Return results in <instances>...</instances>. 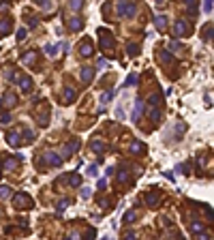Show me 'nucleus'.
Segmentation results:
<instances>
[{
  "label": "nucleus",
  "mask_w": 214,
  "mask_h": 240,
  "mask_svg": "<svg viewBox=\"0 0 214 240\" xmlns=\"http://www.w3.org/2000/svg\"><path fill=\"white\" fill-rule=\"evenodd\" d=\"M116 13L120 17H133L137 13V4L135 2H118L116 4Z\"/></svg>",
  "instance_id": "nucleus-1"
},
{
  "label": "nucleus",
  "mask_w": 214,
  "mask_h": 240,
  "mask_svg": "<svg viewBox=\"0 0 214 240\" xmlns=\"http://www.w3.org/2000/svg\"><path fill=\"white\" fill-rule=\"evenodd\" d=\"M13 204H15V208L28 210V208H32V197L28 193H17V195H13Z\"/></svg>",
  "instance_id": "nucleus-2"
},
{
  "label": "nucleus",
  "mask_w": 214,
  "mask_h": 240,
  "mask_svg": "<svg viewBox=\"0 0 214 240\" xmlns=\"http://www.w3.org/2000/svg\"><path fill=\"white\" fill-rule=\"evenodd\" d=\"M99 36H101V47L103 49H111L114 47L116 41H114V35H111L109 30H103V28H101V30H99Z\"/></svg>",
  "instance_id": "nucleus-3"
},
{
  "label": "nucleus",
  "mask_w": 214,
  "mask_h": 240,
  "mask_svg": "<svg viewBox=\"0 0 214 240\" xmlns=\"http://www.w3.org/2000/svg\"><path fill=\"white\" fill-rule=\"evenodd\" d=\"M47 165H51V167H60L62 165V159H60L56 152H43V156H41Z\"/></svg>",
  "instance_id": "nucleus-4"
},
{
  "label": "nucleus",
  "mask_w": 214,
  "mask_h": 240,
  "mask_svg": "<svg viewBox=\"0 0 214 240\" xmlns=\"http://www.w3.org/2000/svg\"><path fill=\"white\" fill-rule=\"evenodd\" d=\"M79 146H82V142H79V139H71V144H64V148H62V155H64V156L75 155V152L79 150Z\"/></svg>",
  "instance_id": "nucleus-5"
},
{
  "label": "nucleus",
  "mask_w": 214,
  "mask_h": 240,
  "mask_svg": "<svg viewBox=\"0 0 214 240\" xmlns=\"http://www.w3.org/2000/svg\"><path fill=\"white\" fill-rule=\"evenodd\" d=\"M67 24H69V30L77 32V30H82V28H83V19L79 17V15H75V17H71V19L67 22Z\"/></svg>",
  "instance_id": "nucleus-6"
},
{
  "label": "nucleus",
  "mask_w": 214,
  "mask_h": 240,
  "mask_svg": "<svg viewBox=\"0 0 214 240\" xmlns=\"http://www.w3.org/2000/svg\"><path fill=\"white\" fill-rule=\"evenodd\" d=\"M189 32V24H186V19H178L176 22V36H184Z\"/></svg>",
  "instance_id": "nucleus-7"
},
{
  "label": "nucleus",
  "mask_w": 214,
  "mask_h": 240,
  "mask_svg": "<svg viewBox=\"0 0 214 240\" xmlns=\"http://www.w3.org/2000/svg\"><path fill=\"white\" fill-rule=\"evenodd\" d=\"M79 75H82V82H83V84H90V82H92V77H94V69H90V67H83Z\"/></svg>",
  "instance_id": "nucleus-8"
},
{
  "label": "nucleus",
  "mask_w": 214,
  "mask_h": 240,
  "mask_svg": "<svg viewBox=\"0 0 214 240\" xmlns=\"http://www.w3.org/2000/svg\"><path fill=\"white\" fill-rule=\"evenodd\" d=\"M19 88H22L24 92H30V90H32V77L22 75V77H19Z\"/></svg>",
  "instance_id": "nucleus-9"
},
{
  "label": "nucleus",
  "mask_w": 214,
  "mask_h": 240,
  "mask_svg": "<svg viewBox=\"0 0 214 240\" xmlns=\"http://www.w3.org/2000/svg\"><path fill=\"white\" fill-rule=\"evenodd\" d=\"M142 114H143V101L137 99V101H135V109H133V120L137 122V120L142 118Z\"/></svg>",
  "instance_id": "nucleus-10"
},
{
  "label": "nucleus",
  "mask_w": 214,
  "mask_h": 240,
  "mask_svg": "<svg viewBox=\"0 0 214 240\" xmlns=\"http://www.w3.org/2000/svg\"><path fill=\"white\" fill-rule=\"evenodd\" d=\"M7 142H9L11 146H19V144H22V135H19L17 131L7 133Z\"/></svg>",
  "instance_id": "nucleus-11"
},
{
  "label": "nucleus",
  "mask_w": 214,
  "mask_h": 240,
  "mask_svg": "<svg viewBox=\"0 0 214 240\" xmlns=\"http://www.w3.org/2000/svg\"><path fill=\"white\" fill-rule=\"evenodd\" d=\"M79 54L82 56H92V43L90 41H82L79 43Z\"/></svg>",
  "instance_id": "nucleus-12"
},
{
  "label": "nucleus",
  "mask_w": 214,
  "mask_h": 240,
  "mask_svg": "<svg viewBox=\"0 0 214 240\" xmlns=\"http://www.w3.org/2000/svg\"><path fill=\"white\" fill-rule=\"evenodd\" d=\"M11 26H13V22L9 17L0 19V35H9V32H11Z\"/></svg>",
  "instance_id": "nucleus-13"
},
{
  "label": "nucleus",
  "mask_w": 214,
  "mask_h": 240,
  "mask_svg": "<svg viewBox=\"0 0 214 240\" xmlns=\"http://www.w3.org/2000/svg\"><path fill=\"white\" fill-rule=\"evenodd\" d=\"M146 204L150 206V208H154V206L158 204V193H156V191H150L148 195H146Z\"/></svg>",
  "instance_id": "nucleus-14"
},
{
  "label": "nucleus",
  "mask_w": 214,
  "mask_h": 240,
  "mask_svg": "<svg viewBox=\"0 0 214 240\" xmlns=\"http://www.w3.org/2000/svg\"><path fill=\"white\" fill-rule=\"evenodd\" d=\"M15 103H17V96L13 95V92H7V95H4V99H2V105H7V107H13Z\"/></svg>",
  "instance_id": "nucleus-15"
},
{
  "label": "nucleus",
  "mask_w": 214,
  "mask_h": 240,
  "mask_svg": "<svg viewBox=\"0 0 214 240\" xmlns=\"http://www.w3.org/2000/svg\"><path fill=\"white\" fill-rule=\"evenodd\" d=\"M154 24H156V28H158V30H165V28H167V17H165V15H156V17H154Z\"/></svg>",
  "instance_id": "nucleus-16"
},
{
  "label": "nucleus",
  "mask_w": 214,
  "mask_h": 240,
  "mask_svg": "<svg viewBox=\"0 0 214 240\" xmlns=\"http://www.w3.org/2000/svg\"><path fill=\"white\" fill-rule=\"evenodd\" d=\"M75 96H77L75 88H73V86H69V88L64 90V101H69V103H71V101H75Z\"/></svg>",
  "instance_id": "nucleus-17"
},
{
  "label": "nucleus",
  "mask_w": 214,
  "mask_h": 240,
  "mask_svg": "<svg viewBox=\"0 0 214 240\" xmlns=\"http://www.w3.org/2000/svg\"><path fill=\"white\" fill-rule=\"evenodd\" d=\"M203 227H206V225H203L201 221H193V223H190V232H193V234H201Z\"/></svg>",
  "instance_id": "nucleus-18"
},
{
  "label": "nucleus",
  "mask_w": 214,
  "mask_h": 240,
  "mask_svg": "<svg viewBox=\"0 0 214 240\" xmlns=\"http://www.w3.org/2000/svg\"><path fill=\"white\" fill-rule=\"evenodd\" d=\"M158 58H161V62H165V64H169V62H171V54H169V52H165V49H161V52H158Z\"/></svg>",
  "instance_id": "nucleus-19"
},
{
  "label": "nucleus",
  "mask_w": 214,
  "mask_h": 240,
  "mask_svg": "<svg viewBox=\"0 0 214 240\" xmlns=\"http://www.w3.org/2000/svg\"><path fill=\"white\" fill-rule=\"evenodd\" d=\"M45 54L51 56V58H56L58 56V45H45Z\"/></svg>",
  "instance_id": "nucleus-20"
},
{
  "label": "nucleus",
  "mask_w": 214,
  "mask_h": 240,
  "mask_svg": "<svg viewBox=\"0 0 214 240\" xmlns=\"http://www.w3.org/2000/svg\"><path fill=\"white\" fill-rule=\"evenodd\" d=\"M143 150H146V146H143L142 142H133L131 144V152H135V155H137V152H143Z\"/></svg>",
  "instance_id": "nucleus-21"
},
{
  "label": "nucleus",
  "mask_w": 214,
  "mask_h": 240,
  "mask_svg": "<svg viewBox=\"0 0 214 240\" xmlns=\"http://www.w3.org/2000/svg\"><path fill=\"white\" fill-rule=\"evenodd\" d=\"M69 184H71V187H79V184H82V176H79V174H73L71 178H69Z\"/></svg>",
  "instance_id": "nucleus-22"
},
{
  "label": "nucleus",
  "mask_w": 214,
  "mask_h": 240,
  "mask_svg": "<svg viewBox=\"0 0 214 240\" xmlns=\"http://www.w3.org/2000/svg\"><path fill=\"white\" fill-rule=\"evenodd\" d=\"M137 52H139V47H137V43H129V45H126V54H129V56H135Z\"/></svg>",
  "instance_id": "nucleus-23"
},
{
  "label": "nucleus",
  "mask_w": 214,
  "mask_h": 240,
  "mask_svg": "<svg viewBox=\"0 0 214 240\" xmlns=\"http://www.w3.org/2000/svg\"><path fill=\"white\" fill-rule=\"evenodd\" d=\"M92 150H94V152H99V155H101V152H103V150H105V146L101 144V142H99V139H94V142H92Z\"/></svg>",
  "instance_id": "nucleus-24"
},
{
  "label": "nucleus",
  "mask_w": 214,
  "mask_h": 240,
  "mask_svg": "<svg viewBox=\"0 0 214 240\" xmlns=\"http://www.w3.org/2000/svg\"><path fill=\"white\" fill-rule=\"evenodd\" d=\"M135 219H137V212H135V210H131V212H126V215H124V223H133Z\"/></svg>",
  "instance_id": "nucleus-25"
},
{
  "label": "nucleus",
  "mask_w": 214,
  "mask_h": 240,
  "mask_svg": "<svg viewBox=\"0 0 214 240\" xmlns=\"http://www.w3.org/2000/svg\"><path fill=\"white\" fill-rule=\"evenodd\" d=\"M201 35H203V41H210V39H212V36H210L212 35V24H208V28H203Z\"/></svg>",
  "instance_id": "nucleus-26"
},
{
  "label": "nucleus",
  "mask_w": 214,
  "mask_h": 240,
  "mask_svg": "<svg viewBox=\"0 0 214 240\" xmlns=\"http://www.w3.org/2000/svg\"><path fill=\"white\" fill-rule=\"evenodd\" d=\"M11 195V189L9 187H0V199H7Z\"/></svg>",
  "instance_id": "nucleus-27"
},
{
  "label": "nucleus",
  "mask_w": 214,
  "mask_h": 240,
  "mask_svg": "<svg viewBox=\"0 0 214 240\" xmlns=\"http://www.w3.org/2000/svg\"><path fill=\"white\" fill-rule=\"evenodd\" d=\"M79 195H82V199H90V197H92V189H88V187H86V189H82V193H79Z\"/></svg>",
  "instance_id": "nucleus-28"
},
{
  "label": "nucleus",
  "mask_w": 214,
  "mask_h": 240,
  "mask_svg": "<svg viewBox=\"0 0 214 240\" xmlns=\"http://www.w3.org/2000/svg\"><path fill=\"white\" fill-rule=\"evenodd\" d=\"M24 62L26 64H32V62H35V52H28V54L24 56Z\"/></svg>",
  "instance_id": "nucleus-29"
},
{
  "label": "nucleus",
  "mask_w": 214,
  "mask_h": 240,
  "mask_svg": "<svg viewBox=\"0 0 214 240\" xmlns=\"http://www.w3.org/2000/svg\"><path fill=\"white\" fill-rule=\"evenodd\" d=\"M15 165H17V159L13 156V159H9V161L4 163V169H13V167H15Z\"/></svg>",
  "instance_id": "nucleus-30"
},
{
  "label": "nucleus",
  "mask_w": 214,
  "mask_h": 240,
  "mask_svg": "<svg viewBox=\"0 0 214 240\" xmlns=\"http://www.w3.org/2000/svg\"><path fill=\"white\" fill-rule=\"evenodd\" d=\"M67 206H69V199L64 197V199H60V202H58V206H56V208H58V212H62V210H64Z\"/></svg>",
  "instance_id": "nucleus-31"
},
{
  "label": "nucleus",
  "mask_w": 214,
  "mask_h": 240,
  "mask_svg": "<svg viewBox=\"0 0 214 240\" xmlns=\"http://www.w3.org/2000/svg\"><path fill=\"white\" fill-rule=\"evenodd\" d=\"M96 67H99V69H107V67H109V62H107L105 58H99V60H96Z\"/></svg>",
  "instance_id": "nucleus-32"
},
{
  "label": "nucleus",
  "mask_w": 214,
  "mask_h": 240,
  "mask_svg": "<svg viewBox=\"0 0 214 240\" xmlns=\"http://www.w3.org/2000/svg\"><path fill=\"white\" fill-rule=\"evenodd\" d=\"M118 180H120V182H129V172H124V169H122V172L118 174Z\"/></svg>",
  "instance_id": "nucleus-33"
},
{
  "label": "nucleus",
  "mask_w": 214,
  "mask_h": 240,
  "mask_svg": "<svg viewBox=\"0 0 214 240\" xmlns=\"http://www.w3.org/2000/svg\"><path fill=\"white\" fill-rule=\"evenodd\" d=\"M186 11H189L190 15H195V13H197V4H195V2H189V4H186Z\"/></svg>",
  "instance_id": "nucleus-34"
},
{
  "label": "nucleus",
  "mask_w": 214,
  "mask_h": 240,
  "mask_svg": "<svg viewBox=\"0 0 214 240\" xmlns=\"http://www.w3.org/2000/svg\"><path fill=\"white\" fill-rule=\"evenodd\" d=\"M111 96H114V90H109V92H105V95H101V103H107Z\"/></svg>",
  "instance_id": "nucleus-35"
},
{
  "label": "nucleus",
  "mask_w": 214,
  "mask_h": 240,
  "mask_svg": "<svg viewBox=\"0 0 214 240\" xmlns=\"http://www.w3.org/2000/svg\"><path fill=\"white\" fill-rule=\"evenodd\" d=\"M122 240H137V234H135V232H126V234L122 236Z\"/></svg>",
  "instance_id": "nucleus-36"
},
{
  "label": "nucleus",
  "mask_w": 214,
  "mask_h": 240,
  "mask_svg": "<svg viewBox=\"0 0 214 240\" xmlns=\"http://www.w3.org/2000/svg\"><path fill=\"white\" fill-rule=\"evenodd\" d=\"M201 11L203 13H212V2H203V4H201Z\"/></svg>",
  "instance_id": "nucleus-37"
},
{
  "label": "nucleus",
  "mask_w": 214,
  "mask_h": 240,
  "mask_svg": "<svg viewBox=\"0 0 214 240\" xmlns=\"http://www.w3.org/2000/svg\"><path fill=\"white\" fill-rule=\"evenodd\" d=\"M24 137H26L24 142H32V137H35V133L30 131V129H26V131H24Z\"/></svg>",
  "instance_id": "nucleus-38"
},
{
  "label": "nucleus",
  "mask_w": 214,
  "mask_h": 240,
  "mask_svg": "<svg viewBox=\"0 0 214 240\" xmlns=\"http://www.w3.org/2000/svg\"><path fill=\"white\" fill-rule=\"evenodd\" d=\"M82 7H83V2H79V0H75V2H71V9H73V11H79Z\"/></svg>",
  "instance_id": "nucleus-39"
},
{
  "label": "nucleus",
  "mask_w": 214,
  "mask_h": 240,
  "mask_svg": "<svg viewBox=\"0 0 214 240\" xmlns=\"http://www.w3.org/2000/svg\"><path fill=\"white\" fill-rule=\"evenodd\" d=\"M86 176L94 178V176H96V165H90V167H88V174H86Z\"/></svg>",
  "instance_id": "nucleus-40"
},
{
  "label": "nucleus",
  "mask_w": 214,
  "mask_h": 240,
  "mask_svg": "<svg viewBox=\"0 0 214 240\" xmlns=\"http://www.w3.org/2000/svg\"><path fill=\"white\" fill-rule=\"evenodd\" d=\"M135 82H137V75H129V77H126V86L135 84Z\"/></svg>",
  "instance_id": "nucleus-41"
},
{
  "label": "nucleus",
  "mask_w": 214,
  "mask_h": 240,
  "mask_svg": "<svg viewBox=\"0 0 214 240\" xmlns=\"http://www.w3.org/2000/svg\"><path fill=\"white\" fill-rule=\"evenodd\" d=\"M180 47H182V45H180L178 41H174V43H169V49H174V52H178Z\"/></svg>",
  "instance_id": "nucleus-42"
},
{
  "label": "nucleus",
  "mask_w": 214,
  "mask_h": 240,
  "mask_svg": "<svg viewBox=\"0 0 214 240\" xmlns=\"http://www.w3.org/2000/svg\"><path fill=\"white\" fill-rule=\"evenodd\" d=\"M17 39H19V41L26 39V28H19V30H17Z\"/></svg>",
  "instance_id": "nucleus-43"
},
{
  "label": "nucleus",
  "mask_w": 214,
  "mask_h": 240,
  "mask_svg": "<svg viewBox=\"0 0 214 240\" xmlns=\"http://www.w3.org/2000/svg\"><path fill=\"white\" fill-rule=\"evenodd\" d=\"M195 240H210L208 234H195Z\"/></svg>",
  "instance_id": "nucleus-44"
},
{
  "label": "nucleus",
  "mask_w": 214,
  "mask_h": 240,
  "mask_svg": "<svg viewBox=\"0 0 214 240\" xmlns=\"http://www.w3.org/2000/svg\"><path fill=\"white\" fill-rule=\"evenodd\" d=\"M0 122H2V124H9V122H11V116H9V114H4V116L0 118Z\"/></svg>",
  "instance_id": "nucleus-45"
},
{
  "label": "nucleus",
  "mask_w": 214,
  "mask_h": 240,
  "mask_svg": "<svg viewBox=\"0 0 214 240\" xmlns=\"http://www.w3.org/2000/svg\"><path fill=\"white\" fill-rule=\"evenodd\" d=\"M96 187H99V189H105V187H107V180H105V178H101L99 182H96Z\"/></svg>",
  "instance_id": "nucleus-46"
},
{
  "label": "nucleus",
  "mask_w": 214,
  "mask_h": 240,
  "mask_svg": "<svg viewBox=\"0 0 214 240\" xmlns=\"http://www.w3.org/2000/svg\"><path fill=\"white\" fill-rule=\"evenodd\" d=\"M186 169H189V165H186V163H180L178 167H176V172H186Z\"/></svg>",
  "instance_id": "nucleus-47"
},
{
  "label": "nucleus",
  "mask_w": 214,
  "mask_h": 240,
  "mask_svg": "<svg viewBox=\"0 0 214 240\" xmlns=\"http://www.w3.org/2000/svg\"><path fill=\"white\" fill-rule=\"evenodd\" d=\"M39 7H43V9H49V7H51V4H49L47 0H41V2H39Z\"/></svg>",
  "instance_id": "nucleus-48"
},
{
  "label": "nucleus",
  "mask_w": 214,
  "mask_h": 240,
  "mask_svg": "<svg viewBox=\"0 0 214 240\" xmlns=\"http://www.w3.org/2000/svg\"><path fill=\"white\" fill-rule=\"evenodd\" d=\"M60 47L64 49V52H69V49H71V45H69V43H67V41H62V43H60Z\"/></svg>",
  "instance_id": "nucleus-49"
},
{
  "label": "nucleus",
  "mask_w": 214,
  "mask_h": 240,
  "mask_svg": "<svg viewBox=\"0 0 214 240\" xmlns=\"http://www.w3.org/2000/svg\"><path fill=\"white\" fill-rule=\"evenodd\" d=\"M67 240H79V234H71V236H69Z\"/></svg>",
  "instance_id": "nucleus-50"
},
{
  "label": "nucleus",
  "mask_w": 214,
  "mask_h": 240,
  "mask_svg": "<svg viewBox=\"0 0 214 240\" xmlns=\"http://www.w3.org/2000/svg\"><path fill=\"white\" fill-rule=\"evenodd\" d=\"M0 107H2V99H0Z\"/></svg>",
  "instance_id": "nucleus-51"
},
{
  "label": "nucleus",
  "mask_w": 214,
  "mask_h": 240,
  "mask_svg": "<svg viewBox=\"0 0 214 240\" xmlns=\"http://www.w3.org/2000/svg\"><path fill=\"white\" fill-rule=\"evenodd\" d=\"M103 240H109V238H103Z\"/></svg>",
  "instance_id": "nucleus-52"
}]
</instances>
